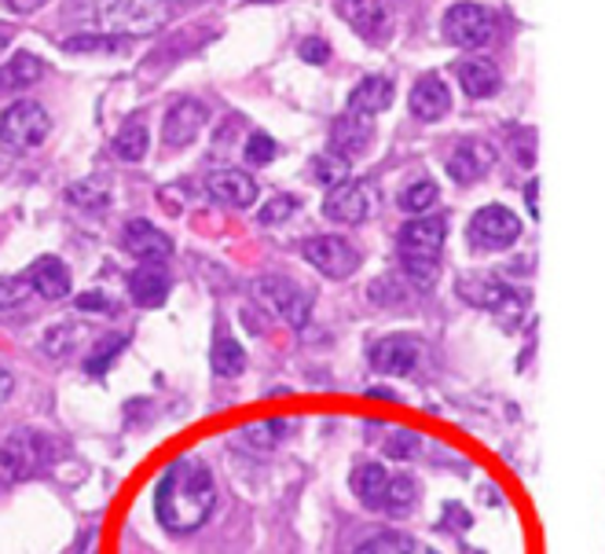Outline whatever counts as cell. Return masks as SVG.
<instances>
[{
    "label": "cell",
    "instance_id": "cell-16",
    "mask_svg": "<svg viewBox=\"0 0 605 554\" xmlns=\"http://www.w3.org/2000/svg\"><path fill=\"white\" fill-rule=\"evenodd\" d=\"M422 345L411 338V334H389L371 349V363L382 374H411L419 368Z\"/></svg>",
    "mask_w": 605,
    "mask_h": 554
},
{
    "label": "cell",
    "instance_id": "cell-44",
    "mask_svg": "<svg viewBox=\"0 0 605 554\" xmlns=\"http://www.w3.org/2000/svg\"><path fill=\"white\" fill-rule=\"evenodd\" d=\"M12 390H15V379H12V371H8L4 363H0V404H4L8 396H12Z\"/></svg>",
    "mask_w": 605,
    "mask_h": 554
},
{
    "label": "cell",
    "instance_id": "cell-12",
    "mask_svg": "<svg viewBox=\"0 0 605 554\" xmlns=\"http://www.w3.org/2000/svg\"><path fill=\"white\" fill-rule=\"evenodd\" d=\"M121 246L129 250L140 265H162V261H170V254H173V239L165 235L162 228H154L151 221H143V217L125 224Z\"/></svg>",
    "mask_w": 605,
    "mask_h": 554
},
{
    "label": "cell",
    "instance_id": "cell-28",
    "mask_svg": "<svg viewBox=\"0 0 605 554\" xmlns=\"http://www.w3.org/2000/svg\"><path fill=\"white\" fill-rule=\"evenodd\" d=\"M287 437V423L276 419V423H249L243 430L235 434V445H246L254 452H272V448Z\"/></svg>",
    "mask_w": 605,
    "mask_h": 554
},
{
    "label": "cell",
    "instance_id": "cell-39",
    "mask_svg": "<svg viewBox=\"0 0 605 554\" xmlns=\"http://www.w3.org/2000/svg\"><path fill=\"white\" fill-rule=\"evenodd\" d=\"M415 452H419V437L415 434H393L389 441H385V455H393V459H411Z\"/></svg>",
    "mask_w": 605,
    "mask_h": 554
},
{
    "label": "cell",
    "instance_id": "cell-18",
    "mask_svg": "<svg viewBox=\"0 0 605 554\" xmlns=\"http://www.w3.org/2000/svg\"><path fill=\"white\" fill-rule=\"evenodd\" d=\"M4 452L12 455V463H15V474L19 477H30V474H37L40 466H48L51 459V441L45 434H37V430H23V434H15L12 441L4 445Z\"/></svg>",
    "mask_w": 605,
    "mask_h": 554
},
{
    "label": "cell",
    "instance_id": "cell-6",
    "mask_svg": "<svg viewBox=\"0 0 605 554\" xmlns=\"http://www.w3.org/2000/svg\"><path fill=\"white\" fill-rule=\"evenodd\" d=\"M338 15L357 30L363 41L382 45L393 37L396 15H393V0H338Z\"/></svg>",
    "mask_w": 605,
    "mask_h": 554
},
{
    "label": "cell",
    "instance_id": "cell-27",
    "mask_svg": "<svg viewBox=\"0 0 605 554\" xmlns=\"http://www.w3.org/2000/svg\"><path fill=\"white\" fill-rule=\"evenodd\" d=\"M213 371L221 374V379H238V374L246 371V353L238 338H232L228 331H217V342H213Z\"/></svg>",
    "mask_w": 605,
    "mask_h": 554
},
{
    "label": "cell",
    "instance_id": "cell-20",
    "mask_svg": "<svg viewBox=\"0 0 605 554\" xmlns=\"http://www.w3.org/2000/svg\"><path fill=\"white\" fill-rule=\"evenodd\" d=\"M26 284L34 295L40 298H48V301H59V298H67L70 295V268L62 265L59 257H37L34 265H30L26 272Z\"/></svg>",
    "mask_w": 605,
    "mask_h": 554
},
{
    "label": "cell",
    "instance_id": "cell-4",
    "mask_svg": "<svg viewBox=\"0 0 605 554\" xmlns=\"http://www.w3.org/2000/svg\"><path fill=\"white\" fill-rule=\"evenodd\" d=\"M51 132V118L48 111L34 100H19L4 111L0 118V143L8 151H34L48 140Z\"/></svg>",
    "mask_w": 605,
    "mask_h": 554
},
{
    "label": "cell",
    "instance_id": "cell-9",
    "mask_svg": "<svg viewBox=\"0 0 605 554\" xmlns=\"http://www.w3.org/2000/svg\"><path fill=\"white\" fill-rule=\"evenodd\" d=\"M260 298H265L268 305H272L279 316L290 323V327H305L309 316H312V298L294 284V279L265 276L260 279Z\"/></svg>",
    "mask_w": 605,
    "mask_h": 554
},
{
    "label": "cell",
    "instance_id": "cell-37",
    "mask_svg": "<svg viewBox=\"0 0 605 554\" xmlns=\"http://www.w3.org/2000/svg\"><path fill=\"white\" fill-rule=\"evenodd\" d=\"M298 213V198H290V195H276L272 203L265 206V210L257 213V221L260 224H283L290 221V217Z\"/></svg>",
    "mask_w": 605,
    "mask_h": 554
},
{
    "label": "cell",
    "instance_id": "cell-25",
    "mask_svg": "<svg viewBox=\"0 0 605 554\" xmlns=\"http://www.w3.org/2000/svg\"><path fill=\"white\" fill-rule=\"evenodd\" d=\"M458 85H463L466 96H474V100H485V96H496L499 92V70L492 67V62H485V59H466V62H458Z\"/></svg>",
    "mask_w": 605,
    "mask_h": 554
},
{
    "label": "cell",
    "instance_id": "cell-29",
    "mask_svg": "<svg viewBox=\"0 0 605 554\" xmlns=\"http://www.w3.org/2000/svg\"><path fill=\"white\" fill-rule=\"evenodd\" d=\"M78 338H85V331H81L78 323H51L45 331V338H40V349H45L51 360H62L78 349Z\"/></svg>",
    "mask_w": 605,
    "mask_h": 554
},
{
    "label": "cell",
    "instance_id": "cell-42",
    "mask_svg": "<svg viewBox=\"0 0 605 554\" xmlns=\"http://www.w3.org/2000/svg\"><path fill=\"white\" fill-rule=\"evenodd\" d=\"M15 481H19V474H15L12 455H8L4 448H0V493H8V488H12Z\"/></svg>",
    "mask_w": 605,
    "mask_h": 554
},
{
    "label": "cell",
    "instance_id": "cell-7",
    "mask_svg": "<svg viewBox=\"0 0 605 554\" xmlns=\"http://www.w3.org/2000/svg\"><path fill=\"white\" fill-rule=\"evenodd\" d=\"M517 235H521V217L499 203L481 206L474 213V221H469V243L477 250H503L510 243H517Z\"/></svg>",
    "mask_w": 605,
    "mask_h": 554
},
{
    "label": "cell",
    "instance_id": "cell-14",
    "mask_svg": "<svg viewBox=\"0 0 605 554\" xmlns=\"http://www.w3.org/2000/svg\"><path fill=\"white\" fill-rule=\"evenodd\" d=\"M371 210V192L363 181H341L330 187L327 203H323V213L338 224H363Z\"/></svg>",
    "mask_w": 605,
    "mask_h": 554
},
{
    "label": "cell",
    "instance_id": "cell-36",
    "mask_svg": "<svg viewBox=\"0 0 605 554\" xmlns=\"http://www.w3.org/2000/svg\"><path fill=\"white\" fill-rule=\"evenodd\" d=\"M70 198H74L78 206H85V210H103V206L110 203V192L100 181H85V184L70 187Z\"/></svg>",
    "mask_w": 605,
    "mask_h": 554
},
{
    "label": "cell",
    "instance_id": "cell-23",
    "mask_svg": "<svg viewBox=\"0 0 605 554\" xmlns=\"http://www.w3.org/2000/svg\"><path fill=\"white\" fill-rule=\"evenodd\" d=\"M352 496L360 499L363 507L371 510H382L385 507V488H389V470H385L382 463H363L352 470Z\"/></svg>",
    "mask_w": 605,
    "mask_h": 554
},
{
    "label": "cell",
    "instance_id": "cell-24",
    "mask_svg": "<svg viewBox=\"0 0 605 554\" xmlns=\"http://www.w3.org/2000/svg\"><path fill=\"white\" fill-rule=\"evenodd\" d=\"M389 103H393V81L385 78V74H371V78H363L357 89H352L349 111L374 118V114H382L385 107H389Z\"/></svg>",
    "mask_w": 605,
    "mask_h": 554
},
{
    "label": "cell",
    "instance_id": "cell-19",
    "mask_svg": "<svg viewBox=\"0 0 605 554\" xmlns=\"http://www.w3.org/2000/svg\"><path fill=\"white\" fill-rule=\"evenodd\" d=\"M408 107L419 122H441L444 114L452 111V92H447V85L437 74H426L415 81Z\"/></svg>",
    "mask_w": 605,
    "mask_h": 554
},
{
    "label": "cell",
    "instance_id": "cell-8",
    "mask_svg": "<svg viewBox=\"0 0 605 554\" xmlns=\"http://www.w3.org/2000/svg\"><path fill=\"white\" fill-rule=\"evenodd\" d=\"M305 261L330 279H346L360 268V250L341 235H316L305 243Z\"/></svg>",
    "mask_w": 605,
    "mask_h": 554
},
{
    "label": "cell",
    "instance_id": "cell-45",
    "mask_svg": "<svg viewBox=\"0 0 605 554\" xmlns=\"http://www.w3.org/2000/svg\"><path fill=\"white\" fill-rule=\"evenodd\" d=\"M525 192H528V210H532V217H536V213H539V210H536V198H539L536 192H539V184H536V181H532V184L525 187Z\"/></svg>",
    "mask_w": 605,
    "mask_h": 554
},
{
    "label": "cell",
    "instance_id": "cell-41",
    "mask_svg": "<svg viewBox=\"0 0 605 554\" xmlns=\"http://www.w3.org/2000/svg\"><path fill=\"white\" fill-rule=\"evenodd\" d=\"M298 51H301V59L305 62H327L330 59V45L323 37H305Z\"/></svg>",
    "mask_w": 605,
    "mask_h": 554
},
{
    "label": "cell",
    "instance_id": "cell-40",
    "mask_svg": "<svg viewBox=\"0 0 605 554\" xmlns=\"http://www.w3.org/2000/svg\"><path fill=\"white\" fill-rule=\"evenodd\" d=\"M78 309H85V312H118V301L107 298V295H100V290H89V295H81L78 298Z\"/></svg>",
    "mask_w": 605,
    "mask_h": 554
},
{
    "label": "cell",
    "instance_id": "cell-33",
    "mask_svg": "<svg viewBox=\"0 0 605 554\" xmlns=\"http://www.w3.org/2000/svg\"><path fill=\"white\" fill-rule=\"evenodd\" d=\"M121 349H125V334H107V338H100L96 349L89 353L85 368H89L92 374H103V371H107V363H110L114 357H118Z\"/></svg>",
    "mask_w": 605,
    "mask_h": 554
},
{
    "label": "cell",
    "instance_id": "cell-34",
    "mask_svg": "<svg viewBox=\"0 0 605 554\" xmlns=\"http://www.w3.org/2000/svg\"><path fill=\"white\" fill-rule=\"evenodd\" d=\"M312 173H316V181H323L327 187L349 181V162L338 159V154H319V159H312Z\"/></svg>",
    "mask_w": 605,
    "mask_h": 554
},
{
    "label": "cell",
    "instance_id": "cell-32",
    "mask_svg": "<svg viewBox=\"0 0 605 554\" xmlns=\"http://www.w3.org/2000/svg\"><path fill=\"white\" fill-rule=\"evenodd\" d=\"M437 198H441V187H437L433 181H415L411 187H404L400 195V210L408 213H426L437 206Z\"/></svg>",
    "mask_w": 605,
    "mask_h": 554
},
{
    "label": "cell",
    "instance_id": "cell-15",
    "mask_svg": "<svg viewBox=\"0 0 605 554\" xmlns=\"http://www.w3.org/2000/svg\"><path fill=\"white\" fill-rule=\"evenodd\" d=\"M374 143V125L368 114H352L346 111L338 122H334V132H330V151L338 154V159H360V154H368Z\"/></svg>",
    "mask_w": 605,
    "mask_h": 554
},
{
    "label": "cell",
    "instance_id": "cell-17",
    "mask_svg": "<svg viewBox=\"0 0 605 554\" xmlns=\"http://www.w3.org/2000/svg\"><path fill=\"white\" fill-rule=\"evenodd\" d=\"M206 192H210L217 203L232 206V210H246V206L257 203V184L254 176L243 170H213L206 176Z\"/></svg>",
    "mask_w": 605,
    "mask_h": 554
},
{
    "label": "cell",
    "instance_id": "cell-21",
    "mask_svg": "<svg viewBox=\"0 0 605 554\" xmlns=\"http://www.w3.org/2000/svg\"><path fill=\"white\" fill-rule=\"evenodd\" d=\"M45 78V59H37L34 51H19L0 67V96H8V92H23L30 85H37V81Z\"/></svg>",
    "mask_w": 605,
    "mask_h": 554
},
{
    "label": "cell",
    "instance_id": "cell-10",
    "mask_svg": "<svg viewBox=\"0 0 605 554\" xmlns=\"http://www.w3.org/2000/svg\"><path fill=\"white\" fill-rule=\"evenodd\" d=\"M492 165H496V148L485 140H477V136L455 143V151L447 154V176H452L455 184L485 181V176L492 173Z\"/></svg>",
    "mask_w": 605,
    "mask_h": 554
},
{
    "label": "cell",
    "instance_id": "cell-11",
    "mask_svg": "<svg viewBox=\"0 0 605 554\" xmlns=\"http://www.w3.org/2000/svg\"><path fill=\"white\" fill-rule=\"evenodd\" d=\"M206 118H210L206 103H198V100H181V103H173V107L165 111V122H162V143H165L170 151H184L187 143H191L195 136L202 132Z\"/></svg>",
    "mask_w": 605,
    "mask_h": 554
},
{
    "label": "cell",
    "instance_id": "cell-38",
    "mask_svg": "<svg viewBox=\"0 0 605 554\" xmlns=\"http://www.w3.org/2000/svg\"><path fill=\"white\" fill-rule=\"evenodd\" d=\"M26 298H30V284H26V279H19V276H4V279H0V312L23 305Z\"/></svg>",
    "mask_w": 605,
    "mask_h": 554
},
{
    "label": "cell",
    "instance_id": "cell-31",
    "mask_svg": "<svg viewBox=\"0 0 605 554\" xmlns=\"http://www.w3.org/2000/svg\"><path fill=\"white\" fill-rule=\"evenodd\" d=\"M357 554H437V551L411 536H379V540L363 543Z\"/></svg>",
    "mask_w": 605,
    "mask_h": 554
},
{
    "label": "cell",
    "instance_id": "cell-30",
    "mask_svg": "<svg viewBox=\"0 0 605 554\" xmlns=\"http://www.w3.org/2000/svg\"><path fill=\"white\" fill-rule=\"evenodd\" d=\"M415 504H419V481L408 477V474L389 477V488H385V507L382 510H393V515H408Z\"/></svg>",
    "mask_w": 605,
    "mask_h": 554
},
{
    "label": "cell",
    "instance_id": "cell-13",
    "mask_svg": "<svg viewBox=\"0 0 605 554\" xmlns=\"http://www.w3.org/2000/svg\"><path fill=\"white\" fill-rule=\"evenodd\" d=\"M458 295L488 312H507V316H521V312H525V298H521L514 287L499 284V279L474 276V279H466V284H458Z\"/></svg>",
    "mask_w": 605,
    "mask_h": 554
},
{
    "label": "cell",
    "instance_id": "cell-1",
    "mask_svg": "<svg viewBox=\"0 0 605 554\" xmlns=\"http://www.w3.org/2000/svg\"><path fill=\"white\" fill-rule=\"evenodd\" d=\"M217 507V481L202 459H176L154 488V515L165 532L187 536L202 529Z\"/></svg>",
    "mask_w": 605,
    "mask_h": 554
},
{
    "label": "cell",
    "instance_id": "cell-3",
    "mask_svg": "<svg viewBox=\"0 0 605 554\" xmlns=\"http://www.w3.org/2000/svg\"><path fill=\"white\" fill-rule=\"evenodd\" d=\"M447 224L444 217H415L400 232V265L419 287L437 284V265H441V246H444Z\"/></svg>",
    "mask_w": 605,
    "mask_h": 554
},
{
    "label": "cell",
    "instance_id": "cell-43",
    "mask_svg": "<svg viewBox=\"0 0 605 554\" xmlns=\"http://www.w3.org/2000/svg\"><path fill=\"white\" fill-rule=\"evenodd\" d=\"M8 8H12L15 15H30V12H37V8H45L48 0H4Z\"/></svg>",
    "mask_w": 605,
    "mask_h": 554
},
{
    "label": "cell",
    "instance_id": "cell-35",
    "mask_svg": "<svg viewBox=\"0 0 605 554\" xmlns=\"http://www.w3.org/2000/svg\"><path fill=\"white\" fill-rule=\"evenodd\" d=\"M276 140L268 132H249V140H246V162L249 165H257V170H265V165H272L276 162Z\"/></svg>",
    "mask_w": 605,
    "mask_h": 554
},
{
    "label": "cell",
    "instance_id": "cell-5",
    "mask_svg": "<svg viewBox=\"0 0 605 554\" xmlns=\"http://www.w3.org/2000/svg\"><path fill=\"white\" fill-rule=\"evenodd\" d=\"M444 37H447V45H455V48H485V45H492V37H496V15L488 12L485 4L458 0V4L447 8V15H444Z\"/></svg>",
    "mask_w": 605,
    "mask_h": 554
},
{
    "label": "cell",
    "instance_id": "cell-26",
    "mask_svg": "<svg viewBox=\"0 0 605 554\" xmlns=\"http://www.w3.org/2000/svg\"><path fill=\"white\" fill-rule=\"evenodd\" d=\"M148 148H151V136H148L143 118H129L118 132H114V154H118L121 162H140L143 154H148Z\"/></svg>",
    "mask_w": 605,
    "mask_h": 554
},
{
    "label": "cell",
    "instance_id": "cell-47",
    "mask_svg": "<svg viewBox=\"0 0 605 554\" xmlns=\"http://www.w3.org/2000/svg\"><path fill=\"white\" fill-rule=\"evenodd\" d=\"M260 4H272V0H260Z\"/></svg>",
    "mask_w": 605,
    "mask_h": 554
},
{
    "label": "cell",
    "instance_id": "cell-46",
    "mask_svg": "<svg viewBox=\"0 0 605 554\" xmlns=\"http://www.w3.org/2000/svg\"><path fill=\"white\" fill-rule=\"evenodd\" d=\"M4 45H8V34H0V51H4Z\"/></svg>",
    "mask_w": 605,
    "mask_h": 554
},
{
    "label": "cell",
    "instance_id": "cell-22",
    "mask_svg": "<svg viewBox=\"0 0 605 554\" xmlns=\"http://www.w3.org/2000/svg\"><path fill=\"white\" fill-rule=\"evenodd\" d=\"M129 290L140 309H159L170 295V276L162 272V265H140L129 276Z\"/></svg>",
    "mask_w": 605,
    "mask_h": 554
},
{
    "label": "cell",
    "instance_id": "cell-2",
    "mask_svg": "<svg viewBox=\"0 0 605 554\" xmlns=\"http://www.w3.org/2000/svg\"><path fill=\"white\" fill-rule=\"evenodd\" d=\"M70 15L103 37H140L165 23L170 4L165 0H74Z\"/></svg>",
    "mask_w": 605,
    "mask_h": 554
}]
</instances>
